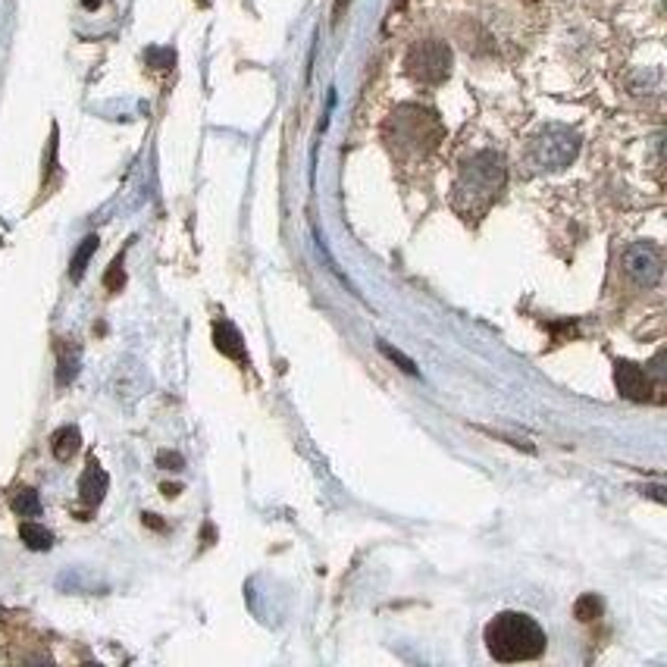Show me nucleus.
I'll list each match as a JSON object with an SVG mask.
<instances>
[{"label": "nucleus", "mask_w": 667, "mask_h": 667, "mask_svg": "<svg viewBox=\"0 0 667 667\" xmlns=\"http://www.w3.org/2000/svg\"><path fill=\"white\" fill-rule=\"evenodd\" d=\"M624 270H627L643 289H651V285L661 282V273H665L661 251H658L655 245H649V242H643V245H630L627 251H624Z\"/></svg>", "instance_id": "obj_5"}, {"label": "nucleus", "mask_w": 667, "mask_h": 667, "mask_svg": "<svg viewBox=\"0 0 667 667\" xmlns=\"http://www.w3.org/2000/svg\"><path fill=\"white\" fill-rule=\"evenodd\" d=\"M94 251H98V235H89V239H82L79 251L72 254V264H70L72 280H82V276H85V266H89V261L94 257Z\"/></svg>", "instance_id": "obj_11"}, {"label": "nucleus", "mask_w": 667, "mask_h": 667, "mask_svg": "<svg viewBox=\"0 0 667 667\" xmlns=\"http://www.w3.org/2000/svg\"><path fill=\"white\" fill-rule=\"evenodd\" d=\"M107 486H110V479H107L104 467L98 464V461H89V467H85V474L79 479V498L85 502V505H101L107 495Z\"/></svg>", "instance_id": "obj_7"}, {"label": "nucleus", "mask_w": 667, "mask_h": 667, "mask_svg": "<svg viewBox=\"0 0 667 667\" xmlns=\"http://www.w3.org/2000/svg\"><path fill=\"white\" fill-rule=\"evenodd\" d=\"M82 3H85L89 10H94V7H101V0H82Z\"/></svg>", "instance_id": "obj_19"}, {"label": "nucleus", "mask_w": 667, "mask_h": 667, "mask_svg": "<svg viewBox=\"0 0 667 667\" xmlns=\"http://www.w3.org/2000/svg\"><path fill=\"white\" fill-rule=\"evenodd\" d=\"M213 345H216V352L226 354L232 361H247L242 333H239L229 320H216V323H213Z\"/></svg>", "instance_id": "obj_8"}, {"label": "nucleus", "mask_w": 667, "mask_h": 667, "mask_svg": "<svg viewBox=\"0 0 667 667\" xmlns=\"http://www.w3.org/2000/svg\"><path fill=\"white\" fill-rule=\"evenodd\" d=\"M104 285L110 289V292H120L125 285V273H123V257H117L113 264H110V270H107L104 276Z\"/></svg>", "instance_id": "obj_15"}, {"label": "nucleus", "mask_w": 667, "mask_h": 667, "mask_svg": "<svg viewBox=\"0 0 667 667\" xmlns=\"http://www.w3.org/2000/svg\"><path fill=\"white\" fill-rule=\"evenodd\" d=\"M79 445H82V433L75 426H63V429L53 433L51 452L57 461H72V455L79 452Z\"/></svg>", "instance_id": "obj_9"}, {"label": "nucleus", "mask_w": 667, "mask_h": 667, "mask_svg": "<svg viewBox=\"0 0 667 667\" xmlns=\"http://www.w3.org/2000/svg\"><path fill=\"white\" fill-rule=\"evenodd\" d=\"M545 643L548 639L543 627L521 612H502L498 617H492L486 627V649L502 665L536 661L545 651Z\"/></svg>", "instance_id": "obj_1"}, {"label": "nucleus", "mask_w": 667, "mask_h": 667, "mask_svg": "<svg viewBox=\"0 0 667 667\" xmlns=\"http://www.w3.org/2000/svg\"><path fill=\"white\" fill-rule=\"evenodd\" d=\"M574 615H577V620H583V624L596 620V617L602 615V598H598V596H583L577 602V608H574Z\"/></svg>", "instance_id": "obj_14"}, {"label": "nucleus", "mask_w": 667, "mask_h": 667, "mask_svg": "<svg viewBox=\"0 0 667 667\" xmlns=\"http://www.w3.org/2000/svg\"><path fill=\"white\" fill-rule=\"evenodd\" d=\"M19 536H22V543L29 545L32 552H48L53 545L51 529H44L41 524H32V521H26V524L19 527Z\"/></svg>", "instance_id": "obj_10"}, {"label": "nucleus", "mask_w": 667, "mask_h": 667, "mask_svg": "<svg viewBox=\"0 0 667 667\" xmlns=\"http://www.w3.org/2000/svg\"><path fill=\"white\" fill-rule=\"evenodd\" d=\"M158 461H160V464H163V467H166V471H179V467H182V457L170 455V452H163V455H160Z\"/></svg>", "instance_id": "obj_16"}, {"label": "nucleus", "mask_w": 667, "mask_h": 667, "mask_svg": "<svg viewBox=\"0 0 667 667\" xmlns=\"http://www.w3.org/2000/svg\"><path fill=\"white\" fill-rule=\"evenodd\" d=\"M505 189V163L498 154L483 151L461 166L455 182V211L464 216H483Z\"/></svg>", "instance_id": "obj_2"}, {"label": "nucleus", "mask_w": 667, "mask_h": 667, "mask_svg": "<svg viewBox=\"0 0 667 667\" xmlns=\"http://www.w3.org/2000/svg\"><path fill=\"white\" fill-rule=\"evenodd\" d=\"M404 70L421 85H439L452 72V48L442 41H421L407 51Z\"/></svg>", "instance_id": "obj_4"}, {"label": "nucleus", "mask_w": 667, "mask_h": 667, "mask_svg": "<svg viewBox=\"0 0 667 667\" xmlns=\"http://www.w3.org/2000/svg\"><path fill=\"white\" fill-rule=\"evenodd\" d=\"M649 492H651V498H658V502H665V495H661V492H665V489H661V486H651Z\"/></svg>", "instance_id": "obj_17"}, {"label": "nucleus", "mask_w": 667, "mask_h": 667, "mask_svg": "<svg viewBox=\"0 0 667 667\" xmlns=\"http://www.w3.org/2000/svg\"><path fill=\"white\" fill-rule=\"evenodd\" d=\"M615 383L617 392L630 402H649L651 398V386L646 370L636 367L630 361H617L615 364Z\"/></svg>", "instance_id": "obj_6"}, {"label": "nucleus", "mask_w": 667, "mask_h": 667, "mask_svg": "<svg viewBox=\"0 0 667 667\" xmlns=\"http://www.w3.org/2000/svg\"><path fill=\"white\" fill-rule=\"evenodd\" d=\"M345 7H348V0H335V17H342Z\"/></svg>", "instance_id": "obj_18"}, {"label": "nucleus", "mask_w": 667, "mask_h": 667, "mask_svg": "<svg viewBox=\"0 0 667 667\" xmlns=\"http://www.w3.org/2000/svg\"><path fill=\"white\" fill-rule=\"evenodd\" d=\"M10 505H13V511H17L19 517H38V514H41V498H38L36 489L13 492Z\"/></svg>", "instance_id": "obj_12"}, {"label": "nucleus", "mask_w": 667, "mask_h": 667, "mask_svg": "<svg viewBox=\"0 0 667 667\" xmlns=\"http://www.w3.org/2000/svg\"><path fill=\"white\" fill-rule=\"evenodd\" d=\"M376 348H380V352H383V357H388L392 364H398V367H402L407 376H421V367H417V364H414V361H411L407 354L398 352L395 345H388V342H376Z\"/></svg>", "instance_id": "obj_13"}, {"label": "nucleus", "mask_w": 667, "mask_h": 667, "mask_svg": "<svg viewBox=\"0 0 667 667\" xmlns=\"http://www.w3.org/2000/svg\"><path fill=\"white\" fill-rule=\"evenodd\" d=\"M579 154V139L577 132L564 129V125H548L543 129L536 139L529 141L527 163L533 170H543V173H555L570 166Z\"/></svg>", "instance_id": "obj_3"}]
</instances>
